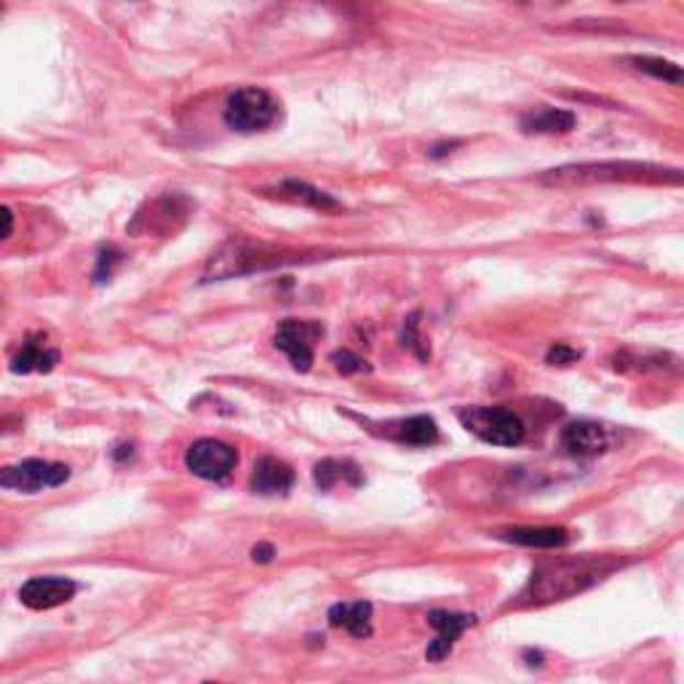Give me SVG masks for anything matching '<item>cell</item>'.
<instances>
[{
    "instance_id": "obj_1",
    "label": "cell",
    "mask_w": 684,
    "mask_h": 684,
    "mask_svg": "<svg viewBox=\"0 0 684 684\" xmlns=\"http://www.w3.org/2000/svg\"><path fill=\"white\" fill-rule=\"evenodd\" d=\"M543 185L553 188H572V185H596V183H669L680 185L682 172L669 166L642 164V161H602V164H572L545 172L540 177Z\"/></svg>"
},
{
    "instance_id": "obj_2",
    "label": "cell",
    "mask_w": 684,
    "mask_h": 684,
    "mask_svg": "<svg viewBox=\"0 0 684 684\" xmlns=\"http://www.w3.org/2000/svg\"><path fill=\"white\" fill-rule=\"evenodd\" d=\"M602 564L594 559H570V562H553L532 572L530 583L521 591V605H551V602L570 599L594 586L602 577Z\"/></svg>"
},
{
    "instance_id": "obj_3",
    "label": "cell",
    "mask_w": 684,
    "mask_h": 684,
    "mask_svg": "<svg viewBox=\"0 0 684 684\" xmlns=\"http://www.w3.org/2000/svg\"><path fill=\"white\" fill-rule=\"evenodd\" d=\"M300 254L286 252V249L252 244V241H233V244L211 254L207 271H203V282H225V278L249 276V273H265L273 271V267L300 263Z\"/></svg>"
},
{
    "instance_id": "obj_4",
    "label": "cell",
    "mask_w": 684,
    "mask_h": 684,
    "mask_svg": "<svg viewBox=\"0 0 684 684\" xmlns=\"http://www.w3.org/2000/svg\"><path fill=\"white\" fill-rule=\"evenodd\" d=\"M282 115V102L260 86L233 91L225 102V123L239 134L267 132Z\"/></svg>"
},
{
    "instance_id": "obj_5",
    "label": "cell",
    "mask_w": 684,
    "mask_h": 684,
    "mask_svg": "<svg viewBox=\"0 0 684 684\" xmlns=\"http://www.w3.org/2000/svg\"><path fill=\"white\" fill-rule=\"evenodd\" d=\"M468 433L493 446H519L527 437V426L508 407H465L457 412Z\"/></svg>"
},
{
    "instance_id": "obj_6",
    "label": "cell",
    "mask_w": 684,
    "mask_h": 684,
    "mask_svg": "<svg viewBox=\"0 0 684 684\" xmlns=\"http://www.w3.org/2000/svg\"><path fill=\"white\" fill-rule=\"evenodd\" d=\"M70 478V468L65 463H52V460H22L16 465H5L0 471V487L11 493L35 495L43 489L62 487Z\"/></svg>"
},
{
    "instance_id": "obj_7",
    "label": "cell",
    "mask_w": 684,
    "mask_h": 684,
    "mask_svg": "<svg viewBox=\"0 0 684 684\" xmlns=\"http://www.w3.org/2000/svg\"><path fill=\"white\" fill-rule=\"evenodd\" d=\"M323 338V323L305 319H284L273 334V345L289 356L297 372H308L313 366L316 342Z\"/></svg>"
},
{
    "instance_id": "obj_8",
    "label": "cell",
    "mask_w": 684,
    "mask_h": 684,
    "mask_svg": "<svg viewBox=\"0 0 684 684\" xmlns=\"http://www.w3.org/2000/svg\"><path fill=\"white\" fill-rule=\"evenodd\" d=\"M235 463H239V452L220 439H198L185 455L190 474L207 482H225L233 474Z\"/></svg>"
},
{
    "instance_id": "obj_9",
    "label": "cell",
    "mask_w": 684,
    "mask_h": 684,
    "mask_svg": "<svg viewBox=\"0 0 684 684\" xmlns=\"http://www.w3.org/2000/svg\"><path fill=\"white\" fill-rule=\"evenodd\" d=\"M428 624L437 628V639L428 644L426 658L428 661H444L452 652V647L471 626H476V615L468 613H450V609H431L428 613Z\"/></svg>"
},
{
    "instance_id": "obj_10",
    "label": "cell",
    "mask_w": 684,
    "mask_h": 684,
    "mask_svg": "<svg viewBox=\"0 0 684 684\" xmlns=\"http://www.w3.org/2000/svg\"><path fill=\"white\" fill-rule=\"evenodd\" d=\"M78 594V583L70 577H30L20 588V602L30 609H54Z\"/></svg>"
},
{
    "instance_id": "obj_11",
    "label": "cell",
    "mask_w": 684,
    "mask_h": 684,
    "mask_svg": "<svg viewBox=\"0 0 684 684\" xmlns=\"http://www.w3.org/2000/svg\"><path fill=\"white\" fill-rule=\"evenodd\" d=\"M59 358H62V353L57 351V347H48L46 334L35 332L24 338L20 351L11 356L9 366L14 375H33V372L46 375V372H52L54 366L59 364Z\"/></svg>"
},
{
    "instance_id": "obj_12",
    "label": "cell",
    "mask_w": 684,
    "mask_h": 684,
    "mask_svg": "<svg viewBox=\"0 0 684 684\" xmlns=\"http://www.w3.org/2000/svg\"><path fill=\"white\" fill-rule=\"evenodd\" d=\"M562 446L567 455L575 457H594L609 446V433L605 426L594 420H577L564 426Z\"/></svg>"
},
{
    "instance_id": "obj_13",
    "label": "cell",
    "mask_w": 684,
    "mask_h": 684,
    "mask_svg": "<svg viewBox=\"0 0 684 684\" xmlns=\"http://www.w3.org/2000/svg\"><path fill=\"white\" fill-rule=\"evenodd\" d=\"M263 196H276V198H282V201L300 203V207H310V209L321 211V214L340 211L338 198H332L329 192L313 188V185L300 183V179H284V183H278L276 188H265Z\"/></svg>"
},
{
    "instance_id": "obj_14",
    "label": "cell",
    "mask_w": 684,
    "mask_h": 684,
    "mask_svg": "<svg viewBox=\"0 0 684 684\" xmlns=\"http://www.w3.org/2000/svg\"><path fill=\"white\" fill-rule=\"evenodd\" d=\"M291 484H295V471H291V465H286L284 460L278 457L257 460V465H254L252 471V478H249L252 493L265 497L286 495L291 489Z\"/></svg>"
},
{
    "instance_id": "obj_15",
    "label": "cell",
    "mask_w": 684,
    "mask_h": 684,
    "mask_svg": "<svg viewBox=\"0 0 684 684\" xmlns=\"http://www.w3.org/2000/svg\"><path fill=\"white\" fill-rule=\"evenodd\" d=\"M385 433H388L394 441H399V444L409 446H428L439 441L437 420L428 418V415H415V418L388 422Z\"/></svg>"
},
{
    "instance_id": "obj_16",
    "label": "cell",
    "mask_w": 684,
    "mask_h": 684,
    "mask_svg": "<svg viewBox=\"0 0 684 684\" xmlns=\"http://www.w3.org/2000/svg\"><path fill=\"white\" fill-rule=\"evenodd\" d=\"M329 626L345 628L351 637L366 639L372 633V605L369 602H340L329 609Z\"/></svg>"
},
{
    "instance_id": "obj_17",
    "label": "cell",
    "mask_w": 684,
    "mask_h": 684,
    "mask_svg": "<svg viewBox=\"0 0 684 684\" xmlns=\"http://www.w3.org/2000/svg\"><path fill=\"white\" fill-rule=\"evenodd\" d=\"M575 126V113L559 108H538L521 118V132L525 134H567Z\"/></svg>"
},
{
    "instance_id": "obj_18",
    "label": "cell",
    "mask_w": 684,
    "mask_h": 684,
    "mask_svg": "<svg viewBox=\"0 0 684 684\" xmlns=\"http://www.w3.org/2000/svg\"><path fill=\"white\" fill-rule=\"evenodd\" d=\"M503 540L527 549H564L570 543V534L564 527H516L500 534Z\"/></svg>"
},
{
    "instance_id": "obj_19",
    "label": "cell",
    "mask_w": 684,
    "mask_h": 684,
    "mask_svg": "<svg viewBox=\"0 0 684 684\" xmlns=\"http://www.w3.org/2000/svg\"><path fill=\"white\" fill-rule=\"evenodd\" d=\"M313 482L316 487L321 489H332L334 484H351V487H358L364 482L362 471H358L356 463L351 460H338V457H327L316 465L313 471Z\"/></svg>"
},
{
    "instance_id": "obj_20",
    "label": "cell",
    "mask_w": 684,
    "mask_h": 684,
    "mask_svg": "<svg viewBox=\"0 0 684 684\" xmlns=\"http://www.w3.org/2000/svg\"><path fill=\"white\" fill-rule=\"evenodd\" d=\"M628 62H631L633 70L647 73V76H652L658 80H669V84H674V86L682 84V70H680V65H674V62L661 59V57H628Z\"/></svg>"
},
{
    "instance_id": "obj_21",
    "label": "cell",
    "mask_w": 684,
    "mask_h": 684,
    "mask_svg": "<svg viewBox=\"0 0 684 684\" xmlns=\"http://www.w3.org/2000/svg\"><path fill=\"white\" fill-rule=\"evenodd\" d=\"M401 345L407 347V351H412L415 356L420 358V362H428V356H431V347H428L426 338L420 334V310H415L412 316H407V319H404Z\"/></svg>"
},
{
    "instance_id": "obj_22",
    "label": "cell",
    "mask_w": 684,
    "mask_h": 684,
    "mask_svg": "<svg viewBox=\"0 0 684 684\" xmlns=\"http://www.w3.org/2000/svg\"><path fill=\"white\" fill-rule=\"evenodd\" d=\"M332 364L340 375H362V372H369V364H366L358 353L347 351V347L332 353Z\"/></svg>"
},
{
    "instance_id": "obj_23",
    "label": "cell",
    "mask_w": 684,
    "mask_h": 684,
    "mask_svg": "<svg viewBox=\"0 0 684 684\" xmlns=\"http://www.w3.org/2000/svg\"><path fill=\"white\" fill-rule=\"evenodd\" d=\"M123 254L118 252L115 246H102L97 254V271H95V282L97 284H104L110 276H113L115 265L121 263Z\"/></svg>"
},
{
    "instance_id": "obj_24",
    "label": "cell",
    "mask_w": 684,
    "mask_h": 684,
    "mask_svg": "<svg viewBox=\"0 0 684 684\" xmlns=\"http://www.w3.org/2000/svg\"><path fill=\"white\" fill-rule=\"evenodd\" d=\"M577 358H581V351L564 345V342H556V345H551L549 353H545V364H551V366H570V364H575Z\"/></svg>"
},
{
    "instance_id": "obj_25",
    "label": "cell",
    "mask_w": 684,
    "mask_h": 684,
    "mask_svg": "<svg viewBox=\"0 0 684 684\" xmlns=\"http://www.w3.org/2000/svg\"><path fill=\"white\" fill-rule=\"evenodd\" d=\"M273 556H276V549H273L271 543H257L252 549V559L257 564H267V562H273Z\"/></svg>"
},
{
    "instance_id": "obj_26",
    "label": "cell",
    "mask_w": 684,
    "mask_h": 684,
    "mask_svg": "<svg viewBox=\"0 0 684 684\" xmlns=\"http://www.w3.org/2000/svg\"><path fill=\"white\" fill-rule=\"evenodd\" d=\"M11 230H14V211L0 207V239H9Z\"/></svg>"
},
{
    "instance_id": "obj_27",
    "label": "cell",
    "mask_w": 684,
    "mask_h": 684,
    "mask_svg": "<svg viewBox=\"0 0 684 684\" xmlns=\"http://www.w3.org/2000/svg\"><path fill=\"white\" fill-rule=\"evenodd\" d=\"M134 457V446L132 444H118L113 450V460L115 463H126V460Z\"/></svg>"
},
{
    "instance_id": "obj_28",
    "label": "cell",
    "mask_w": 684,
    "mask_h": 684,
    "mask_svg": "<svg viewBox=\"0 0 684 684\" xmlns=\"http://www.w3.org/2000/svg\"><path fill=\"white\" fill-rule=\"evenodd\" d=\"M455 145H457V142H444V145H437L428 155H431V158H441V155L452 153V147H455Z\"/></svg>"
},
{
    "instance_id": "obj_29",
    "label": "cell",
    "mask_w": 684,
    "mask_h": 684,
    "mask_svg": "<svg viewBox=\"0 0 684 684\" xmlns=\"http://www.w3.org/2000/svg\"><path fill=\"white\" fill-rule=\"evenodd\" d=\"M0 14H3V3H0Z\"/></svg>"
}]
</instances>
